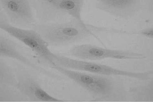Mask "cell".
<instances>
[{"mask_svg":"<svg viewBox=\"0 0 153 102\" xmlns=\"http://www.w3.org/2000/svg\"><path fill=\"white\" fill-rule=\"evenodd\" d=\"M51 68L85 90L94 101L123 100L126 92L121 82L113 76L71 70L57 66Z\"/></svg>","mask_w":153,"mask_h":102,"instance_id":"cell-1","label":"cell"},{"mask_svg":"<svg viewBox=\"0 0 153 102\" xmlns=\"http://www.w3.org/2000/svg\"><path fill=\"white\" fill-rule=\"evenodd\" d=\"M35 29L48 45L55 46L79 42L93 35L94 32L105 30V28L73 18L66 22L40 24Z\"/></svg>","mask_w":153,"mask_h":102,"instance_id":"cell-2","label":"cell"},{"mask_svg":"<svg viewBox=\"0 0 153 102\" xmlns=\"http://www.w3.org/2000/svg\"><path fill=\"white\" fill-rule=\"evenodd\" d=\"M52 58L55 66L71 70L110 76H122L143 81L147 78L146 72H135L116 68L106 65L72 59L54 53Z\"/></svg>","mask_w":153,"mask_h":102,"instance_id":"cell-3","label":"cell"},{"mask_svg":"<svg viewBox=\"0 0 153 102\" xmlns=\"http://www.w3.org/2000/svg\"><path fill=\"white\" fill-rule=\"evenodd\" d=\"M0 28L30 48L51 67L55 66L52 62L54 53L38 32L16 27L5 21L1 22Z\"/></svg>","mask_w":153,"mask_h":102,"instance_id":"cell-4","label":"cell"},{"mask_svg":"<svg viewBox=\"0 0 153 102\" xmlns=\"http://www.w3.org/2000/svg\"><path fill=\"white\" fill-rule=\"evenodd\" d=\"M69 53L75 58L85 60L143 59L146 58L142 54L131 50L112 49L90 44L75 45L70 49Z\"/></svg>","mask_w":153,"mask_h":102,"instance_id":"cell-5","label":"cell"},{"mask_svg":"<svg viewBox=\"0 0 153 102\" xmlns=\"http://www.w3.org/2000/svg\"><path fill=\"white\" fill-rule=\"evenodd\" d=\"M95 7L116 17L128 19L142 9L143 4L139 0H99Z\"/></svg>","mask_w":153,"mask_h":102,"instance_id":"cell-6","label":"cell"},{"mask_svg":"<svg viewBox=\"0 0 153 102\" xmlns=\"http://www.w3.org/2000/svg\"><path fill=\"white\" fill-rule=\"evenodd\" d=\"M0 3L12 22L20 24H29L33 17L30 4L27 0H0Z\"/></svg>","mask_w":153,"mask_h":102,"instance_id":"cell-7","label":"cell"},{"mask_svg":"<svg viewBox=\"0 0 153 102\" xmlns=\"http://www.w3.org/2000/svg\"><path fill=\"white\" fill-rule=\"evenodd\" d=\"M15 86L19 91L31 100L36 101L64 102L52 96L44 91L38 81L32 77H25L19 79Z\"/></svg>","mask_w":153,"mask_h":102,"instance_id":"cell-8","label":"cell"},{"mask_svg":"<svg viewBox=\"0 0 153 102\" xmlns=\"http://www.w3.org/2000/svg\"><path fill=\"white\" fill-rule=\"evenodd\" d=\"M0 56L15 59L34 69H39L20 53L12 40L2 35L0 37Z\"/></svg>","mask_w":153,"mask_h":102,"instance_id":"cell-9","label":"cell"},{"mask_svg":"<svg viewBox=\"0 0 153 102\" xmlns=\"http://www.w3.org/2000/svg\"><path fill=\"white\" fill-rule=\"evenodd\" d=\"M0 78L2 84L15 85L17 82L12 69L2 61L0 63Z\"/></svg>","mask_w":153,"mask_h":102,"instance_id":"cell-10","label":"cell"},{"mask_svg":"<svg viewBox=\"0 0 153 102\" xmlns=\"http://www.w3.org/2000/svg\"><path fill=\"white\" fill-rule=\"evenodd\" d=\"M139 34L148 38H153V28L152 27L144 29L139 31Z\"/></svg>","mask_w":153,"mask_h":102,"instance_id":"cell-11","label":"cell"}]
</instances>
